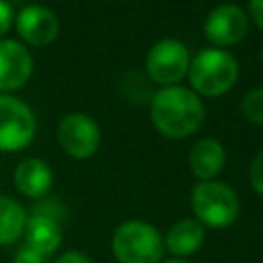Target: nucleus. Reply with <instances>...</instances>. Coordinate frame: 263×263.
Instances as JSON below:
<instances>
[{
  "mask_svg": "<svg viewBox=\"0 0 263 263\" xmlns=\"http://www.w3.org/2000/svg\"><path fill=\"white\" fill-rule=\"evenodd\" d=\"M205 117L203 101L187 86H162L150 101V121L158 134L183 140L199 129Z\"/></svg>",
  "mask_w": 263,
  "mask_h": 263,
  "instance_id": "obj_1",
  "label": "nucleus"
},
{
  "mask_svg": "<svg viewBox=\"0 0 263 263\" xmlns=\"http://www.w3.org/2000/svg\"><path fill=\"white\" fill-rule=\"evenodd\" d=\"M189 84L199 97L226 95L238 80V62L228 49L208 47L189 62Z\"/></svg>",
  "mask_w": 263,
  "mask_h": 263,
  "instance_id": "obj_2",
  "label": "nucleus"
},
{
  "mask_svg": "<svg viewBox=\"0 0 263 263\" xmlns=\"http://www.w3.org/2000/svg\"><path fill=\"white\" fill-rule=\"evenodd\" d=\"M191 210L201 226L228 228L240 210L236 191L224 181H199L191 191Z\"/></svg>",
  "mask_w": 263,
  "mask_h": 263,
  "instance_id": "obj_3",
  "label": "nucleus"
},
{
  "mask_svg": "<svg viewBox=\"0 0 263 263\" xmlns=\"http://www.w3.org/2000/svg\"><path fill=\"white\" fill-rule=\"evenodd\" d=\"M111 249L119 263H160L164 240L152 224L127 220L115 228Z\"/></svg>",
  "mask_w": 263,
  "mask_h": 263,
  "instance_id": "obj_4",
  "label": "nucleus"
},
{
  "mask_svg": "<svg viewBox=\"0 0 263 263\" xmlns=\"http://www.w3.org/2000/svg\"><path fill=\"white\" fill-rule=\"evenodd\" d=\"M35 132L37 119L33 109L12 95H0V150L18 152L27 148Z\"/></svg>",
  "mask_w": 263,
  "mask_h": 263,
  "instance_id": "obj_5",
  "label": "nucleus"
},
{
  "mask_svg": "<svg viewBox=\"0 0 263 263\" xmlns=\"http://www.w3.org/2000/svg\"><path fill=\"white\" fill-rule=\"evenodd\" d=\"M189 49L179 39L156 41L146 55V72L160 86L179 84L189 70Z\"/></svg>",
  "mask_w": 263,
  "mask_h": 263,
  "instance_id": "obj_6",
  "label": "nucleus"
},
{
  "mask_svg": "<svg viewBox=\"0 0 263 263\" xmlns=\"http://www.w3.org/2000/svg\"><path fill=\"white\" fill-rule=\"evenodd\" d=\"M58 142L68 156L86 160L99 150L101 129L92 117L84 113H70L58 125Z\"/></svg>",
  "mask_w": 263,
  "mask_h": 263,
  "instance_id": "obj_7",
  "label": "nucleus"
},
{
  "mask_svg": "<svg viewBox=\"0 0 263 263\" xmlns=\"http://www.w3.org/2000/svg\"><path fill=\"white\" fill-rule=\"evenodd\" d=\"M249 31V16L247 12L232 2L218 4L212 8V12L205 16L203 33L208 41L214 47L226 49L232 45H238Z\"/></svg>",
  "mask_w": 263,
  "mask_h": 263,
  "instance_id": "obj_8",
  "label": "nucleus"
},
{
  "mask_svg": "<svg viewBox=\"0 0 263 263\" xmlns=\"http://www.w3.org/2000/svg\"><path fill=\"white\" fill-rule=\"evenodd\" d=\"M16 33L27 45L45 47L55 41L60 33V18L43 4H29L16 16Z\"/></svg>",
  "mask_w": 263,
  "mask_h": 263,
  "instance_id": "obj_9",
  "label": "nucleus"
},
{
  "mask_svg": "<svg viewBox=\"0 0 263 263\" xmlns=\"http://www.w3.org/2000/svg\"><path fill=\"white\" fill-rule=\"evenodd\" d=\"M33 74V58L25 43L0 39V95L18 90Z\"/></svg>",
  "mask_w": 263,
  "mask_h": 263,
  "instance_id": "obj_10",
  "label": "nucleus"
},
{
  "mask_svg": "<svg viewBox=\"0 0 263 263\" xmlns=\"http://www.w3.org/2000/svg\"><path fill=\"white\" fill-rule=\"evenodd\" d=\"M226 164V150L214 138L197 140L189 150V168L199 181H212Z\"/></svg>",
  "mask_w": 263,
  "mask_h": 263,
  "instance_id": "obj_11",
  "label": "nucleus"
},
{
  "mask_svg": "<svg viewBox=\"0 0 263 263\" xmlns=\"http://www.w3.org/2000/svg\"><path fill=\"white\" fill-rule=\"evenodd\" d=\"M53 185V173L41 158H23L14 168V187L27 197H41Z\"/></svg>",
  "mask_w": 263,
  "mask_h": 263,
  "instance_id": "obj_12",
  "label": "nucleus"
},
{
  "mask_svg": "<svg viewBox=\"0 0 263 263\" xmlns=\"http://www.w3.org/2000/svg\"><path fill=\"white\" fill-rule=\"evenodd\" d=\"M25 245L35 249L37 253L51 255L62 245V228L55 218L45 214H35L27 218L25 224Z\"/></svg>",
  "mask_w": 263,
  "mask_h": 263,
  "instance_id": "obj_13",
  "label": "nucleus"
},
{
  "mask_svg": "<svg viewBox=\"0 0 263 263\" xmlns=\"http://www.w3.org/2000/svg\"><path fill=\"white\" fill-rule=\"evenodd\" d=\"M203 238H205L203 226L197 220H189V218L175 222L168 228V232L162 236L164 249L179 259H185L187 255H193L195 251H199V247L203 245Z\"/></svg>",
  "mask_w": 263,
  "mask_h": 263,
  "instance_id": "obj_14",
  "label": "nucleus"
},
{
  "mask_svg": "<svg viewBox=\"0 0 263 263\" xmlns=\"http://www.w3.org/2000/svg\"><path fill=\"white\" fill-rule=\"evenodd\" d=\"M25 224L23 205L8 195H0V247L16 242L25 234Z\"/></svg>",
  "mask_w": 263,
  "mask_h": 263,
  "instance_id": "obj_15",
  "label": "nucleus"
},
{
  "mask_svg": "<svg viewBox=\"0 0 263 263\" xmlns=\"http://www.w3.org/2000/svg\"><path fill=\"white\" fill-rule=\"evenodd\" d=\"M242 115L257 125H263V86L261 88H253L242 97Z\"/></svg>",
  "mask_w": 263,
  "mask_h": 263,
  "instance_id": "obj_16",
  "label": "nucleus"
},
{
  "mask_svg": "<svg viewBox=\"0 0 263 263\" xmlns=\"http://www.w3.org/2000/svg\"><path fill=\"white\" fill-rule=\"evenodd\" d=\"M249 181H251V187L263 195V150L255 156V160L251 162V168H249Z\"/></svg>",
  "mask_w": 263,
  "mask_h": 263,
  "instance_id": "obj_17",
  "label": "nucleus"
},
{
  "mask_svg": "<svg viewBox=\"0 0 263 263\" xmlns=\"http://www.w3.org/2000/svg\"><path fill=\"white\" fill-rule=\"evenodd\" d=\"M12 263H43V255L37 253L35 249H31V247L23 245V247L16 251Z\"/></svg>",
  "mask_w": 263,
  "mask_h": 263,
  "instance_id": "obj_18",
  "label": "nucleus"
},
{
  "mask_svg": "<svg viewBox=\"0 0 263 263\" xmlns=\"http://www.w3.org/2000/svg\"><path fill=\"white\" fill-rule=\"evenodd\" d=\"M12 8L6 0H0V39H4V35L8 33V29L12 27Z\"/></svg>",
  "mask_w": 263,
  "mask_h": 263,
  "instance_id": "obj_19",
  "label": "nucleus"
},
{
  "mask_svg": "<svg viewBox=\"0 0 263 263\" xmlns=\"http://www.w3.org/2000/svg\"><path fill=\"white\" fill-rule=\"evenodd\" d=\"M249 12H247V16L263 31V0H249Z\"/></svg>",
  "mask_w": 263,
  "mask_h": 263,
  "instance_id": "obj_20",
  "label": "nucleus"
},
{
  "mask_svg": "<svg viewBox=\"0 0 263 263\" xmlns=\"http://www.w3.org/2000/svg\"><path fill=\"white\" fill-rule=\"evenodd\" d=\"M55 263H92V261L84 253H80V251H66L64 255L58 257Z\"/></svg>",
  "mask_w": 263,
  "mask_h": 263,
  "instance_id": "obj_21",
  "label": "nucleus"
},
{
  "mask_svg": "<svg viewBox=\"0 0 263 263\" xmlns=\"http://www.w3.org/2000/svg\"><path fill=\"white\" fill-rule=\"evenodd\" d=\"M164 263H191V261H187V259H179V257H173V259H166Z\"/></svg>",
  "mask_w": 263,
  "mask_h": 263,
  "instance_id": "obj_22",
  "label": "nucleus"
},
{
  "mask_svg": "<svg viewBox=\"0 0 263 263\" xmlns=\"http://www.w3.org/2000/svg\"><path fill=\"white\" fill-rule=\"evenodd\" d=\"M261 62H263V45H261Z\"/></svg>",
  "mask_w": 263,
  "mask_h": 263,
  "instance_id": "obj_23",
  "label": "nucleus"
}]
</instances>
